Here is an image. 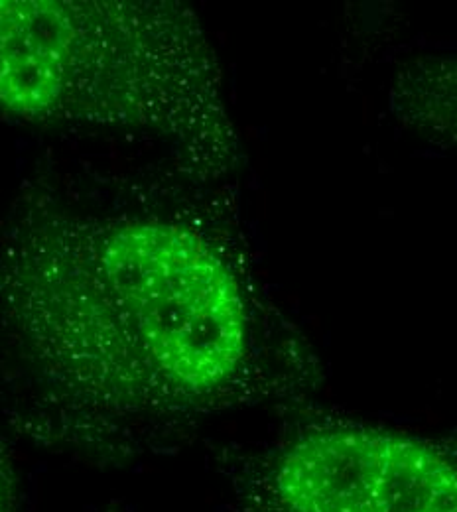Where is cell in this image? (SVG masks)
<instances>
[{
    "label": "cell",
    "instance_id": "3",
    "mask_svg": "<svg viewBox=\"0 0 457 512\" xmlns=\"http://www.w3.org/2000/svg\"><path fill=\"white\" fill-rule=\"evenodd\" d=\"M237 512H457V442L326 420L249 461Z\"/></svg>",
    "mask_w": 457,
    "mask_h": 512
},
{
    "label": "cell",
    "instance_id": "6",
    "mask_svg": "<svg viewBox=\"0 0 457 512\" xmlns=\"http://www.w3.org/2000/svg\"><path fill=\"white\" fill-rule=\"evenodd\" d=\"M109 512H117V511H109Z\"/></svg>",
    "mask_w": 457,
    "mask_h": 512
},
{
    "label": "cell",
    "instance_id": "1",
    "mask_svg": "<svg viewBox=\"0 0 457 512\" xmlns=\"http://www.w3.org/2000/svg\"><path fill=\"white\" fill-rule=\"evenodd\" d=\"M262 345L239 274L184 223L44 209L0 239V347L36 444L129 461L257 390Z\"/></svg>",
    "mask_w": 457,
    "mask_h": 512
},
{
    "label": "cell",
    "instance_id": "5",
    "mask_svg": "<svg viewBox=\"0 0 457 512\" xmlns=\"http://www.w3.org/2000/svg\"><path fill=\"white\" fill-rule=\"evenodd\" d=\"M0 512H24V491L16 459L0 438Z\"/></svg>",
    "mask_w": 457,
    "mask_h": 512
},
{
    "label": "cell",
    "instance_id": "2",
    "mask_svg": "<svg viewBox=\"0 0 457 512\" xmlns=\"http://www.w3.org/2000/svg\"><path fill=\"white\" fill-rule=\"evenodd\" d=\"M0 111L166 136L209 166L233 148L213 52L172 2L0 0Z\"/></svg>",
    "mask_w": 457,
    "mask_h": 512
},
{
    "label": "cell",
    "instance_id": "4",
    "mask_svg": "<svg viewBox=\"0 0 457 512\" xmlns=\"http://www.w3.org/2000/svg\"><path fill=\"white\" fill-rule=\"evenodd\" d=\"M434 111L428 113L426 123L446 136L457 148V62L434 69Z\"/></svg>",
    "mask_w": 457,
    "mask_h": 512
}]
</instances>
